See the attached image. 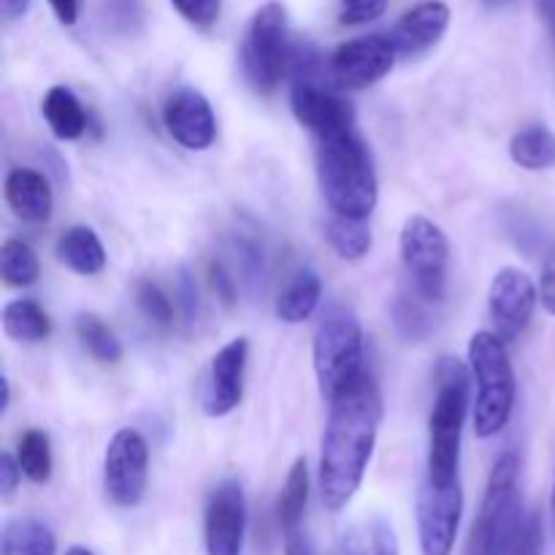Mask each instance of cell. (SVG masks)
<instances>
[{
  "label": "cell",
  "instance_id": "obj_43",
  "mask_svg": "<svg viewBox=\"0 0 555 555\" xmlns=\"http://www.w3.org/2000/svg\"><path fill=\"white\" fill-rule=\"evenodd\" d=\"M285 555H312V553H309L307 542H304L301 531L285 537Z\"/></svg>",
  "mask_w": 555,
  "mask_h": 555
},
{
  "label": "cell",
  "instance_id": "obj_25",
  "mask_svg": "<svg viewBox=\"0 0 555 555\" xmlns=\"http://www.w3.org/2000/svg\"><path fill=\"white\" fill-rule=\"evenodd\" d=\"M307 502H309V472H307V461L298 459L296 464L291 466V472H287L285 488H282L280 493V504H276V520H280L285 537L301 531Z\"/></svg>",
  "mask_w": 555,
  "mask_h": 555
},
{
  "label": "cell",
  "instance_id": "obj_34",
  "mask_svg": "<svg viewBox=\"0 0 555 555\" xmlns=\"http://www.w3.org/2000/svg\"><path fill=\"white\" fill-rule=\"evenodd\" d=\"M233 253H236L238 269H242L244 282L253 287H263V276H266V253L255 238L238 236L233 242Z\"/></svg>",
  "mask_w": 555,
  "mask_h": 555
},
{
  "label": "cell",
  "instance_id": "obj_30",
  "mask_svg": "<svg viewBox=\"0 0 555 555\" xmlns=\"http://www.w3.org/2000/svg\"><path fill=\"white\" fill-rule=\"evenodd\" d=\"M347 555H401L396 531L388 520L374 518L347 540Z\"/></svg>",
  "mask_w": 555,
  "mask_h": 555
},
{
  "label": "cell",
  "instance_id": "obj_36",
  "mask_svg": "<svg viewBox=\"0 0 555 555\" xmlns=\"http://www.w3.org/2000/svg\"><path fill=\"white\" fill-rule=\"evenodd\" d=\"M388 9V0H339V22L347 27L369 25Z\"/></svg>",
  "mask_w": 555,
  "mask_h": 555
},
{
  "label": "cell",
  "instance_id": "obj_9",
  "mask_svg": "<svg viewBox=\"0 0 555 555\" xmlns=\"http://www.w3.org/2000/svg\"><path fill=\"white\" fill-rule=\"evenodd\" d=\"M150 480V448L135 428H119L103 459V486L117 507H139Z\"/></svg>",
  "mask_w": 555,
  "mask_h": 555
},
{
  "label": "cell",
  "instance_id": "obj_12",
  "mask_svg": "<svg viewBox=\"0 0 555 555\" xmlns=\"http://www.w3.org/2000/svg\"><path fill=\"white\" fill-rule=\"evenodd\" d=\"M537 301H540V291L526 271L513 269V266L499 271L488 291V309H491L496 334L504 341L520 339L534 318Z\"/></svg>",
  "mask_w": 555,
  "mask_h": 555
},
{
  "label": "cell",
  "instance_id": "obj_48",
  "mask_svg": "<svg viewBox=\"0 0 555 555\" xmlns=\"http://www.w3.org/2000/svg\"><path fill=\"white\" fill-rule=\"evenodd\" d=\"M551 513H553V526H555V480H553V496H551Z\"/></svg>",
  "mask_w": 555,
  "mask_h": 555
},
{
  "label": "cell",
  "instance_id": "obj_5",
  "mask_svg": "<svg viewBox=\"0 0 555 555\" xmlns=\"http://www.w3.org/2000/svg\"><path fill=\"white\" fill-rule=\"evenodd\" d=\"M469 369L477 385L475 434L491 439L507 428L515 410V372L507 341L491 331H477L469 341Z\"/></svg>",
  "mask_w": 555,
  "mask_h": 555
},
{
  "label": "cell",
  "instance_id": "obj_46",
  "mask_svg": "<svg viewBox=\"0 0 555 555\" xmlns=\"http://www.w3.org/2000/svg\"><path fill=\"white\" fill-rule=\"evenodd\" d=\"M513 3V0H482V5H486V9H504V5H509Z\"/></svg>",
  "mask_w": 555,
  "mask_h": 555
},
{
  "label": "cell",
  "instance_id": "obj_47",
  "mask_svg": "<svg viewBox=\"0 0 555 555\" xmlns=\"http://www.w3.org/2000/svg\"><path fill=\"white\" fill-rule=\"evenodd\" d=\"M65 555H95V553L87 551V547H70V551L65 553Z\"/></svg>",
  "mask_w": 555,
  "mask_h": 555
},
{
  "label": "cell",
  "instance_id": "obj_19",
  "mask_svg": "<svg viewBox=\"0 0 555 555\" xmlns=\"http://www.w3.org/2000/svg\"><path fill=\"white\" fill-rule=\"evenodd\" d=\"M54 255L65 269L81 276H95L106 269V249H103L98 233L87 225H74L60 233Z\"/></svg>",
  "mask_w": 555,
  "mask_h": 555
},
{
  "label": "cell",
  "instance_id": "obj_28",
  "mask_svg": "<svg viewBox=\"0 0 555 555\" xmlns=\"http://www.w3.org/2000/svg\"><path fill=\"white\" fill-rule=\"evenodd\" d=\"M76 336H79L85 350L90 352L95 361L119 363V358H122V345H119V339L101 318H95V314H79V318H76Z\"/></svg>",
  "mask_w": 555,
  "mask_h": 555
},
{
  "label": "cell",
  "instance_id": "obj_13",
  "mask_svg": "<svg viewBox=\"0 0 555 555\" xmlns=\"http://www.w3.org/2000/svg\"><path fill=\"white\" fill-rule=\"evenodd\" d=\"M247 504L236 480H222L206 499L204 540L206 555H242Z\"/></svg>",
  "mask_w": 555,
  "mask_h": 555
},
{
  "label": "cell",
  "instance_id": "obj_45",
  "mask_svg": "<svg viewBox=\"0 0 555 555\" xmlns=\"http://www.w3.org/2000/svg\"><path fill=\"white\" fill-rule=\"evenodd\" d=\"M0 390H3V399H0V412H5L9 410V401H11V385H9V379H0Z\"/></svg>",
  "mask_w": 555,
  "mask_h": 555
},
{
  "label": "cell",
  "instance_id": "obj_23",
  "mask_svg": "<svg viewBox=\"0 0 555 555\" xmlns=\"http://www.w3.org/2000/svg\"><path fill=\"white\" fill-rule=\"evenodd\" d=\"M509 157L526 171H547L555 168V133L545 125H529L518 130L509 141Z\"/></svg>",
  "mask_w": 555,
  "mask_h": 555
},
{
  "label": "cell",
  "instance_id": "obj_10",
  "mask_svg": "<svg viewBox=\"0 0 555 555\" xmlns=\"http://www.w3.org/2000/svg\"><path fill=\"white\" fill-rule=\"evenodd\" d=\"M461 513H464L461 482L437 486L426 477L417 493V537H421L423 555H453Z\"/></svg>",
  "mask_w": 555,
  "mask_h": 555
},
{
  "label": "cell",
  "instance_id": "obj_35",
  "mask_svg": "<svg viewBox=\"0 0 555 555\" xmlns=\"http://www.w3.org/2000/svg\"><path fill=\"white\" fill-rule=\"evenodd\" d=\"M171 5L184 22H190L198 30H209L220 20L222 11V0H171Z\"/></svg>",
  "mask_w": 555,
  "mask_h": 555
},
{
  "label": "cell",
  "instance_id": "obj_32",
  "mask_svg": "<svg viewBox=\"0 0 555 555\" xmlns=\"http://www.w3.org/2000/svg\"><path fill=\"white\" fill-rule=\"evenodd\" d=\"M393 325L406 341H423L431 334V320H428L426 309L410 296H399L393 301Z\"/></svg>",
  "mask_w": 555,
  "mask_h": 555
},
{
  "label": "cell",
  "instance_id": "obj_27",
  "mask_svg": "<svg viewBox=\"0 0 555 555\" xmlns=\"http://www.w3.org/2000/svg\"><path fill=\"white\" fill-rule=\"evenodd\" d=\"M0 276L9 287H30L41 276V263L30 244L9 238L0 247Z\"/></svg>",
  "mask_w": 555,
  "mask_h": 555
},
{
  "label": "cell",
  "instance_id": "obj_40",
  "mask_svg": "<svg viewBox=\"0 0 555 555\" xmlns=\"http://www.w3.org/2000/svg\"><path fill=\"white\" fill-rule=\"evenodd\" d=\"M540 301L547 312L555 314V247L545 255V263H542Z\"/></svg>",
  "mask_w": 555,
  "mask_h": 555
},
{
  "label": "cell",
  "instance_id": "obj_15",
  "mask_svg": "<svg viewBox=\"0 0 555 555\" xmlns=\"http://www.w3.org/2000/svg\"><path fill=\"white\" fill-rule=\"evenodd\" d=\"M291 108L293 117L314 133L318 139L331 133H341V130L356 128V112L347 101H341L339 95H334L325 87L314 85L309 76H298L296 85L291 90Z\"/></svg>",
  "mask_w": 555,
  "mask_h": 555
},
{
  "label": "cell",
  "instance_id": "obj_20",
  "mask_svg": "<svg viewBox=\"0 0 555 555\" xmlns=\"http://www.w3.org/2000/svg\"><path fill=\"white\" fill-rule=\"evenodd\" d=\"M320 298H323V282L314 271H298L291 282L285 285V291L276 298V318L282 323L298 325L304 320L312 318L320 307Z\"/></svg>",
  "mask_w": 555,
  "mask_h": 555
},
{
  "label": "cell",
  "instance_id": "obj_38",
  "mask_svg": "<svg viewBox=\"0 0 555 555\" xmlns=\"http://www.w3.org/2000/svg\"><path fill=\"white\" fill-rule=\"evenodd\" d=\"M209 285L225 307H233V304H236V296H238L236 276H231V271H228L222 263L209 266Z\"/></svg>",
  "mask_w": 555,
  "mask_h": 555
},
{
  "label": "cell",
  "instance_id": "obj_33",
  "mask_svg": "<svg viewBox=\"0 0 555 555\" xmlns=\"http://www.w3.org/2000/svg\"><path fill=\"white\" fill-rule=\"evenodd\" d=\"M103 22L117 36H135L144 25V11H141L139 0H106Z\"/></svg>",
  "mask_w": 555,
  "mask_h": 555
},
{
  "label": "cell",
  "instance_id": "obj_26",
  "mask_svg": "<svg viewBox=\"0 0 555 555\" xmlns=\"http://www.w3.org/2000/svg\"><path fill=\"white\" fill-rule=\"evenodd\" d=\"M325 238L331 249L345 260H363L372 249V228L358 217L334 215L325 225Z\"/></svg>",
  "mask_w": 555,
  "mask_h": 555
},
{
  "label": "cell",
  "instance_id": "obj_17",
  "mask_svg": "<svg viewBox=\"0 0 555 555\" xmlns=\"http://www.w3.org/2000/svg\"><path fill=\"white\" fill-rule=\"evenodd\" d=\"M450 25V5L444 0H421L388 33L399 57H421L437 47Z\"/></svg>",
  "mask_w": 555,
  "mask_h": 555
},
{
  "label": "cell",
  "instance_id": "obj_1",
  "mask_svg": "<svg viewBox=\"0 0 555 555\" xmlns=\"http://www.w3.org/2000/svg\"><path fill=\"white\" fill-rule=\"evenodd\" d=\"M328 404L320 450V496L325 509L339 513L352 502L372 461L383 423V396L374 374L363 369L361 377Z\"/></svg>",
  "mask_w": 555,
  "mask_h": 555
},
{
  "label": "cell",
  "instance_id": "obj_11",
  "mask_svg": "<svg viewBox=\"0 0 555 555\" xmlns=\"http://www.w3.org/2000/svg\"><path fill=\"white\" fill-rule=\"evenodd\" d=\"M396 49L388 36H361L331 54V79L345 90H366L393 70Z\"/></svg>",
  "mask_w": 555,
  "mask_h": 555
},
{
  "label": "cell",
  "instance_id": "obj_3",
  "mask_svg": "<svg viewBox=\"0 0 555 555\" xmlns=\"http://www.w3.org/2000/svg\"><path fill=\"white\" fill-rule=\"evenodd\" d=\"M318 179L334 215L369 220L379 198L372 152L356 128L318 139Z\"/></svg>",
  "mask_w": 555,
  "mask_h": 555
},
{
  "label": "cell",
  "instance_id": "obj_41",
  "mask_svg": "<svg viewBox=\"0 0 555 555\" xmlns=\"http://www.w3.org/2000/svg\"><path fill=\"white\" fill-rule=\"evenodd\" d=\"M47 3L49 9L54 11L60 25L65 27L76 25V20H79V0H47Z\"/></svg>",
  "mask_w": 555,
  "mask_h": 555
},
{
  "label": "cell",
  "instance_id": "obj_24",
  "mask_svg": "<svg viewBox=\"0 0 555 555\" xmlns=\"http://www.w3.org/2000/svg\"><path fill=\"white\" fill-rule=\"evenodd\" d=\"M3 331L9 339L36 345L52 334L49 314L30 298H16L3 307Z\"/></svg>",
  "mask_w": 555,
  "mask_h": 555
},
{
  "label": "cell",
  "instance_id": "obj_4",
  "mask_svg": "<svg viewBox=\"0 0 555 555\" xmlns=\"http://www.w3.org/2000/svg\"><path fill=\"white\" fill-rule=\"evenodd\" d=\"M472 369L444 356L437 366V396L428 417V480L437 486L459 482L461 437L472 406Z\"/></svg>",
  "mask_w": 555,
  "mask_h": 555
},
{
  "label": "cell",
  "instance_id": "obj_29",
  "mask_svg": "<svg viewBox=\"0 0 555 555\" xmlns=\"http://www.w3.org/2000/svg\"><path fill=\"white\" fill-rule=\"evenodd\" d=\"M16 461H20L22 472L30 482H49L52 477V444L49 437L38 428H30L20 437V448H16Z\"/></svg>",
  "mask_w": 555,
  "mask_h": 555
},
{
  "label": "cell",
  "instance_id": "obj_22",
  "mask_svg": "<svg viewBox=\"0 0 555 555\" xmlns=\"http://www.w3.org/2000/svg\"><path fill=\"white\" fill-rule=\"evenodd\" d=\"M54 531L38 518H14L3 526L0 555H54Z\"/></svg>",
  "mask_w": 555,
  "mask_h": 555
},
{
  "label": "cell",
  "instance_id": "obj_39",
  "mask_svg": "<svg viewBox=\"0 0 555 555\" xmlns=\"http://www.w3.org/2000/svg\"><path fill=\"white\" fill-rule=\"evenodd\" d=\"M22 475H25V472H22L20 461L11 453H0V493H3V499L14 496Z\"/></svg>",
  "mask_w": 555,
  "mask_h": 555
},
{
  "label": "cell",
  "instance_id": "obj_7",
  "mask_svg": "<svg viewBox=\"0 0 555 555\" xmlns=\"http://www.w3.org/2000/svg\"><path fill=\"white\" fill-rule=\"evenodd\" d=\"M293 60L291 30H287L285 5L271 0L255 11L242 43L244 79L255 92L269 95L280 87L287 65Z\"/></svg>",
  "mask_w": 555,
  "mask_h": 555
},
{
  "label": "cell",
  "instance_id": "obj_44",
  "mask_svg": "<svg viewBox=\"0 0 555 555\" xmlns=\"http://www.w3.org/2000/svg\"><path fill=\"white\" fill-rule=\"evenodd\" d=\"M537 11H540L542 22L551 27V33L555 36V0H534Z\"/></svg>",
  "mask_w": 555,
  "mask_h": 555
},
{
  "label": "cell",
  "instance_id": "obj_31",
  "mask_svg": "<svg viewBox=\"0 0 555 555\" xmlns=\"http://www.w3.org/2000/svg\"><path fill=\"white\" fill-rule=\"evenodd\" d=\"M133 298H135V307L141 309L146 320L157 328H168L173 323V304L168 298V293L163 291L157 282L152 280H139L133 285Z\"/></svg>",
  "mask_w": 555,
  "mask_h": 555
},
{
  "label": "cell",
  "instance_id": "obj_18",
  "mask_svg": "<svg viewBox=\"0 0 555 555\" xmlns=\"http://www.w3.org/2000/svg\"><path fill=\"white\" fill-rule=\"evenodd\" d=\"M5 204L20 220L47 222L52 215V188L47 177L33 168H14L5 177Z\"/></svg>",
  "mask_w": 555,
  "mask_h": 555
},
{
  "label": "cell",
  "instance_id": "obj_42",
  "mask_svg": "<svg viewBox=\"0 0 555 555\" xmlns=\"http://www.w3.org/2000/svg\"><path fill=\"white\" fill-rule=\"evenodd\" d=\"M30 9V0H0V11H3L5 20H20Z\"/></svg>",
  "mask_w": 555,
  "mask_h": 555
},
{
  "label": "cell",
  "instance_id": "obj_16",
  "mask_svg": "<svg viewBox=\"0 0 555 555\" xmlns=\"http://www.w3.org/2000/svg\"><path fill=\"white\" fill-rule=\"evenodd\" d=\"M163 125H166L168 135L190 152L209 150L217 139V119L211 103L190 87L168 98L163 106Z\"/></svg>",
  "mask_w": 555,
  "mask_h": 555
},
{
  "label": "cell",
  "instance_id": "obj_6",
  "mask_svg": "<svg viewBox=\"0 0 555 555\" xmlns=\"http://www.w3.org/2000/svg\"><path fill=\"white\" fill-rule=\"evenodd\" d=\"M314 377L325 401H334L363 372V331L347 307H331L314 331Z\"/></svg>",
  "mask_w": 555,
  "mask_h": 555
},
{
  "label": "cell",
  "instance_id": "obj_37",
  "mask_svg": "<svg viewBox=\"0 0 555 555\" xmlns=\"http://www.w3.org/2000/svg\"><path fill=\"white\" fill-rule=\"evenodd\" d=\"M177 293H179V309H182L184 320H188V323H195L201 301H198V287H195V280L190 276L188 269H179Z\"/></svg>",
  "mask_w": 555,
  "mask_h": 555
},
{
  "label": "cell",
  "instance_id": "obj_2",
  "mask_svg": "<svg viewBox=\"0 0 555 555\" xmlns=\"http://www.w3.org/2000/svg\"><path fill=\"white\" fill-rule=\"evenodd\" d=\"M518 472V455H499L488 477L486 499L472 529L466 555H542V515L524 507Z\"/></svg>",
  "mask_w": 555,
  "mask_h": 555
},
{
  "label": "cell",
  "instance_id": "obj_14",
  "mask_svg": "<svg viewBox=\"0 0 555 555\" xmlns=\"http://www.w3.org/2000/svg\"><path fill=\"white\" fill-rule=\"evenodd\" d=\"M249 345L244 336L231 339L211 358L204 385V412L209 417H225L242 404L244 369H247Z\"/></svg>",
  "mask_w": 555,
  "mask_h": 555
},
{
  "label": "cell",
  "instance_id": "obj_8",
  "mask_svg": "<svg viewBox=\"0 0 555 555\" xmlns=\"http://www.w3.org/2000/svg\"><path fill=\"white\" fill-rule=\"evenodd\" d=\"M401 260L406 274L415 282V291L426 301L439 304L448 293L450 242L442 228L423 215H412L401 228Z\"/></svg>",
  "mask_w": 555,
  "mask_h": 555
},
{
  "label": "cell",
  "instance_id": "obj_21",
  "mask_svg": "<svg viewBox=\"0 0 555 555\" xmlns=\"http://www.w3.org/2000/svg\"><path fill=\"white\" fill-rule=\"evenodd\" d=\"M43 119L60 141H76L87 130V114L68 87H52L41 103Z\"/></svg>",
  "mask_w": 555,
  "mask_h": 555
}]
</instances>
